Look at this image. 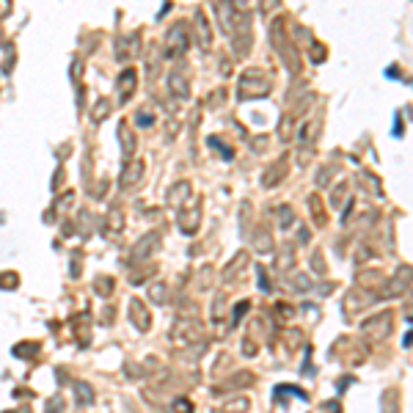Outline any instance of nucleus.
Returning a JSON list of instances; mask_svg holds the SVG:
<instances>
[{"label": "nucleus", "instance_id": "35", "mask_svg": "<svg viewBox=\"0 0 413 413\" xmlns=\"http://www.w3.org/2000/svg\"><path fill=\"white\" fill-rule=\"evenodd\" d=\"M19 287V279H17V276L14 273H0V289H17Z\"/></svg>", "mask_w": 413, "mask_h": 413}, {"label": "nucleus", "instance_id": "1", "mask_svg": "<svg viewBox=\"0 0 413 413\" xmlns=\"http://www.w3.org/2000/svg\"><path fill=\"white\" fill-rule=\"evenodd\" d=\"M212 9H215V17H218L223 33H229V39L251 33V17H248V11H237L232 0H212Z\"/></svg>", "mask_w": 413, "mask_h": 413}, {"label": "nucleus", "instance_id": "9", "mask_svg": "<svg viewBox=\"0 0 413 413\" xmlns=\"http://www.w3.org/2000/svg\"><path fill=\"white\" fill-rule=\"evenodd\" d=\"M408 287H410V267L405 265V267H399L397 273L383 284L380 297H397V295H405V292H408Z\"/></svg>", "mask_w": 413, "mask_h": 413}, {"label": "nucleus", "instance_id": "10", "mask_svg": "<svg viewBox=\"0 0 413 413\" xmlns=\"http://www.w3.org/2000/svg\"><path fill=\"white\" fill-rule=\"evenodd\" d=\"M201 212H204V209H201V201L193 204V207H187V209H182L179 212V232L193 237L196 232H199V226H201Z\"/></svg>", "mask_w": 413, "mask_h": 413}, {"label": "nucleus", "instance_id": "3", "mask_svg": "<svg viewBox=\"0 0 413 413\" xmlns=\"http://www.w3.org/2000/svg\"><path fill=\"white\" fill-rule=\"evenodd\" d=\"M273 89V80L270 74L259 72V69H245L240 74V86H237V97L240 99H262L267 97Z\"/></svg>", "mask_w": 413, "mask_h": 413}, {"label": "nucleus", "instance_id": "19", "mask_svg": "<svg viewBox=\"0 0 413 413\" xmlns=\"http://www.w3.org/2000/svg\"><path fill=\"white\" fill-rule=\"evenodd\" d=\"M196 28H199V42L204 50L212 47V31H209V19L204 17V11H196Z\"/></svg>", "mask_w": 413, "mask_h": 413}, {"label": "nucleus", "instance_id": "21", "mask_svg": "<svg viewBox=\"0 0 413 413\" xmlns=\"http://www.w3.org/2000/svg\"><path fill=\"white\" fill-rule=\"evenodd\" d=\"M74 394H77V405L80 408H89V405H94V389L89 383L77 380L74 383Z\"/></svg>", "mask_w": 413, "mask_h": 413}, {"label": "nucleus", "instance_id": "48", "mask_svg": "<svg viewBox=\"0 0 413 413\" xmlns=\"http://www.w3.org/2000/svg\"><path fill=\"white\" fill-rule=\"evenodd\" d=\"M61 402H64V399L56 397V399H52V405H47V413H61Z\"/></svg>", "mask_w": 413, "mask_h": 413}, {"label": "nucleus", "instance_id": "39", "mask_svg": "<svg viewBox=\"0 0 413 413\" xmlns=\"http://www.w3.org/2000/svg\"><path fill=\"white\" fill-rule=\"evenodd\" d=\"M135 124H141V127H152L154 124V116L149 111H141V113H135Z\"/></svg>", "mask_w": 413, "mask_h": 413}, {"label": "nucleus", "instance_id": "32", "mask_svg": "<svg viewBox=\"0 0 413 413\" xmlns=\"http://www.w3.org/2000/svg\"><path fill=\"white\" fill-rule=\"evenodd\" d=\"M292 223H295L292 207H281V209H279V226H281V229H289Z\"/></svg>", "mask_w": 413, "mask_h": 413}, {"label": "nucleus", "instance_id": "5", "mask_svg": "<svg viewBox=\"0 0 413 413\" xmlns=\"http://www.w3.org/2000/svg\"><path fill=\"white\" fill-rule=\"evenodd\" d=\"M187 44H190V36H187V25L185 22H174L171 28L166 33V42H162V52H166V58H177L182 52L187 50Z\"/></svg>", "mask_w": 413, "mask_h": 413}, {"label": "nucleus", "instance_id": "29", "mask_svg": "<svg viewBox=\"0 0 413 413\" xmlns=\"http://www.w3.org/2000/svg\"><path fill=\"white\" fill-rule=\"evenodd\" d=\"M166 292H168V287H166L162 281H154L152 287H149V297H152L154 303H166V300H168Z\"/></svg>", "mask_w": 413, "mask_h": 413}, {"label": "nucleus", "instance_id": "13", "mask_svg": "<svg viewBox=\"0 0 413 413\" xmlns=\"http://www.w3.org/2000/svg\"><path fill=\"white\" fill-rule=\"evenodd\" d=\"M116 89H119L121 102H127V99L135 94V89H138V72H135V69H124L116 77Z\"/></svg>", "mask_w": 413, "mask_h": 413}, {"label": "nucleus", "instance_id": "23", "mask_svg": "<svg viewBox=\"0 0 413 413\" xmlns=\"http://www.w3.org/2000/svg\"><path fill=\"white\" fill-rule=\"evenodd\" d=\"M107 234H121V229H124V215H121V209H111L107 212Z\"/></svg>", "mask_w": 413, "mask_h": 413}, {"label": "nucleus", "instance_id": "2", "mask_svg": "<svg viewBox=\"0 0 413 413\" xmlns=\"http://www.w3.org/2000/svg\"><path fill=\"white\" fill-rule=\"evenodd\" d=\"M270 44H273V50L279 52V58L284 61V66L289 72H295V74L300 72V58H297L292 39L284 31V19H273V25H270Z\"/></svg>", "mask_w": 413, "mask_h": 413}, {"label": "nucleus", "instance_id": "44", "mask_svg": "<svg viewBox=\"0 0 413 413\" xmlns=\"http://www.w3.org/2000/svg\"><path fill=\"white\" fill-rule=\"evenodd\" d=\"M279 3H281V0H259V9L265 11V14H270L273 9H279Z\"/></svg>", "mask_w": 413, "mask_h": 413}, {"label": "nucleus", "instance_id": "16", "mask_svg": "<svg viewBox=\"0 0 413 413\" xmlns=\"http://www.w3.org/2000/svg\"><path fill=\"white\" fill-rule=\"evenodd\" d=\"M141 177H144V162H141V160H130V162H127V168L121 171L119 185L121 187H132Z\"/></svg>", "mask_w": 413, "mask_h": 413}, {"label": "nucleus", "instance_id": "47", "mask_svg": "<svg viewBox=\"0 0 413 413\" xmlns=\"http://www.w3.org/2000/svg\"><path fill=\"white\" fill-rule=\"evenodd\" d=\"M242 353H245V355H256V344L251 339H245V342H242Z\"/></svg>", "mask_w": 413, "mask_h": 413}, {"label": "nucleus", "instance_id": "4", "mask_svg": "<svg viewBox=\"0 0 413 413\" xmlns=\"http://www.w3.org/2000/svg\"><path fill=\"white\" fill-rule=\"evenodd\" d=\"M391 331H394V314H391V311H380V314H375V317L361 322V334L367 336L369 342L389 339Z\"/></svg>", "mask_w": 413, "mask_h": 413}, {"label": "nucleus", "instance_id": "28", "mask_svg": "<svg viewBox=\"0 0 413 413\" xmlns=\"http://www.w3.org/2000/svg\"><path fill=\"white\" fill-rule=\"evenodd\" d=\"M248 408H251L248 397H237V399H232V402H226L223 413H248Z\"/></svg>", "mask_w": 413, "mask_h": 413}, {"label": "nucleus", "instance_id": "11", "mask_svg": "<svg viewBox=\"0 0 413 413\" xmlns=\"http://www.w3.org/2000/svg\"><path fill=\"white\" fill-rule=\"evenodd\" d=\"M248 251H240V254H234V259L229 262L226 267H223V273H221V279L226 281V284H234V281H240V276H242V270L248 267Z\"/></svg>", "mask_w": 413, "mask_h": 413}, {"label": "nucleus", "instance_id": "6", "mask_svg": "<svg viewBox=\"0 0 413 413\" xmlns=\"http://www.w3.org/2000/svg\"><path fill=\"white\" fill-rule=\"evenodd\" d=\"M171 339H174V342H182V344L204 342V331H201V325L196 322V320H190V317H182V320L174 322Z\"/></svg>", "mask_w": 413, "mask_h": 413}, {"label": "nucleus", "instance_id": "20", "mask_svg": "<svg viewBox=\"0 0 413 413\" xmlns=\"http://www.w3.org/2000/svg\"><path fill=\"white\" fill-rule=\"evenodd\" d=\"M254 251L256 254H270L273 251V237H270L267 229H259V232L254 234Z\"/></svg>", "mask_w": 413, "mask_h": 413}, {"label": "nucleus", "instance_id": "34", "mask_svg": "<svg viewBox=\"0 0 413 413\" xmlns=\"http://www.w3.org/2000/svg\"><path fill=\"white\" fill-rule=\"evenodd\" d=\"M254 380V375L251 372H240L237 377H232V380H226V389H237V386H245V383H251Z\"/></svg>", "mask_w": 413, "mask_h": 413}, {"label": "nucleus", "instance_id": "40", "mask_svg": "<svg viewBox=\"0 0 413 413\" xmlns=\"http://www.w3.org/2000/svg\"><path fill=\"white\" fill-rule=\"evenodd\" d=\"M344 196H347V185H339V187L334 190V196H331V204H334V207H339L342 201H344Z\"/></svg>", "mask_w": 413, "mask_h": 413}, {"label": "nucleus", "instance_id": "24", "mask_svg": "<svg viewBox=\"0 0 413 413\" xmlns=\"http://www.w3.org/2000/svg\"><path fill=\"white\" fill-rule=\"evenodd\" d=\"M292 132H295V113H287L279 124V138L281 141H292Z\"/></svg>", "mask_w": 413, "mask_h": 413}, {"label": "nucleus", "instance_id": "27", "mask_svg": "<svg viewBox=\"0 0 413 413\" xmlns=\"http://www.w3.org/2000/svg\"><path fill=\"white\" fill-rule=\"evenodd\" d=\"M168 413H193V402L187 397H177L168 405Z\"/></svg>", "mask_w": 413, "mask_h": 413}, {"label": "nucleus", "instance_id": "8", "mask_svg": "<svg viewBox=\"0 0 413 413\" xmlns=\"http://www.w3.org/2000/svg\"><path fill=\"white\" fill-rule=\"evenodd\" d=\"M375 297H377V295H369L367 289H350V292L344 295V303H342L344 317L350 320L355 311H364L367 306H372V303H375Z\"/></svg>", "mask_w": 413, "mask_h": 413}, {"label": "nucleus", "instance_id": "36", "mask_svg": "<svg viewBox=\"0 0 413 413\" xmlns=\"http://www.w3.org/2000/svg\"><path fill=\"white\" fill-rule=\"evenodd\" d=\"M207 144L212 146V149H221V154H223L226 160H232V157H234V149H232V146H223V144H221V138H209Z\"/></svg>", "mask_w": 413, "mask_h": 413}, {"label": "nucleus", "instance_id": "50", "mask_svg": "<svg viewBox=\"0 0 413 413\" xmlns=\"http://www.w3.org/2000/svg\"><path fill=\"white\" fill-rule=\"evenodd\" d=\"M6 413H17V410H6Z\"/></svg>", "mask_w": 413, "mask_h": 413}, {"label": "nucleus", "instance_id": "17", "mask_svg": "<svg viewBox=\"0 0 413 413\" xmlns=\"http://www.w3.org/2000/svg\"><path fill=\"white\" fill-rule=\"evenodd\" d=\"M130 314H132V322H135V328H138V331H144V334H146V331L152 328V320H149V311H146V306L138 300V297H135V300L130 303Z\"/></svg>", "mask_w": 413, "mask_h": 413}, {"label": "nucleus", "instance_id": "26", "mask_svg": "<svg viewBox=\"0 0 413 413\" xmlns=\"http://www.w3.org/2000/svg\"><path fill=\"white\" fill-rule=\"evenodd\" d=\"M107 113H111V99H107V97H99L97 105H94V111H91V119H94V121H105Z\"/></svg>", "mask_w": 413, "mask_h": 413}, {"label": "nucleus", "instance_id": "30", "mask_svg": "<svg viewBox=\"0 0 413 413\" xmlns=\"http://www.w3.org/2000/svg\"><path fill=\"white\" fill-rule=\"evenodd\" d=\"M309 209H311V215L317 218V226H322V223H325V212H322V201L317 199V196H311V199H309Z\"/></svg>", "mask_w": 413, "mask_h": 413}, {"label": "nucleus", "instance_id": "45", "mask_svg": "<svg viewBox=\"0 0 413 413\" xmlns=\"http://www.w3.org/2000/svg\"><path fill=\"white\" fill-rule=\"evenodd\" d=\"M256 279H259V287L265 289V292H270V281H267V276H265V267L256 270Z\"/></svg>", "mask_w": 413, "mask_h": 413}, {"label": "nucleus", "instance_id": "38", "mask_svg": "<svg viewBox=\"0 0 413 413\" xmlns=\"http://www.w3.org/2000/svg\"><path fill=\"white\" fill-rule=\"evenodd\" d=\"M39 353V344H17L14 355H36Z\"/></svg>", "mask_w": 413, "mask_h": 413}, {"label": "nucleus", "instance_id": "25", "mask_svg": "<svg viewBox=\"0 0 413 413\" xmlns=\"http://www.w3.org/2000/svg\"><path fill=\"white\" fill-rule=\"evenodd\" d=\"M289 284H292L297 292H309V289H314V281H311L306 273H292V276H289Z\"/></svg>", "mask_w": 413, "mask_h": 413}, {"label": "nucleus", "instance_id": "43", "mask_svg": "<svg viewBox=\"0 0 413 413\" xmlns=\"http://www.w3.org/2000/svg\"><path fill=\"white\" fill-rule=\"evenodd\" d=\"M72 201H74V193H72V190H66V193H64V196H61V199L56 201V207H58V209H66V207L72 204Z\"/></svg>", "mask_w": 413, "mask_h": 413}, {"label": "nucleus", "instance_id": "49", "mask_svg": "<svg viewBox=\"0 0 413 413\" xmlns=\"http://www.w3.org/2000/svg\"><path fill=\"white\" fill-rule=\"evenodd\" d=\"M311 265H317V270H320V273L325 270V262H322V256H320V254H311Z\"/></svg>", "mask_w": 413, "mask_h": 413}, {"label": "nucleus", "instance_id": "14", "mask_svg": "<svg viewBox=\"0 0 413 413\" xmlns=\"http://www.w3.org/2000/svg\"><path fill=\"white\" fill-rule=\"evenodd\" d=\"M168 89H171V94H174V97H179V99L190 97V83H187V77L179 69H174L171 74H168Z\"/></svg>", "mask_w": 413, "mask_h": 413}, {"label": "nucleus", "instance_id": "42", "mask_svg": "<svg viewBox=\"0 0 413 413\" xmlns=\"http://www.w3.org/2000/svg\"><path fill=\"white\" fill-rule=\"evenodd\" d=\"M311 61H317V64H322V61H325V47L322 44L311 42Z\"/></svg>", "mask_w": 413, "mask_h": 413}, {"label": "nucleus", "instance_id": "46", "mask_svg": "<svg viewBox=\"0 0 413 413\" xmlns=\"http://www.w3.org/2000/svg\"><path fill=\"white\" fill-rule=\"evenodd\" d=\"M11 66H14V44H9V61H3L6 72H11Z\"/></svg>", "mask_w": 413, "mask_h": 413}, {"label": "nucleus", "instance_id": "22", "mask_svg": "<svg viewBox=\"0 0 413 413\" xmlns=\"http://www.w3.org/2000/svg\"><path fill=\"white\" fill-rule=\"evenodd\" d=\"M295 262V245L292 242H287V245L281 248V254L276 256V270H289Z\"/></svg>", "mask_w": 413, "mask_h": 413}, {"label": "nucleus", "instance_id": "18", "mask_svg": "<svg viewBox=\"0 0 413 413\" xmlns=\"http://www.w3.org/2000/svg\"><path fill=\"white\" fill-rule=\"evenodd\" d=\"M119 138H121V154H124V157H132L135 154V135H132L127 121H119Z\"/></svg>", "mask_w": 413, "mask_h": 413}, {"label": "nucleus", "instance_id": "31", "mask_svg": "<svg viewBox=\"0 0 413 413\" xmlns=\"http://www.w3.org/2000/svg\"><path fill=\"white\" fill-rule=\"evenodd\" d=\"M94 289H97V292L102 295V297H107V295L113 292V279H111V276H102V279H97V281H94Z\"/></svg>", "mask_w": 413, "mask_h": 413}, {"label": "nucleus", "instance_id": "41", "mask_svg": "<svg viewBox=\"0 0 413 413\" xmlns=\"http://www.w3.org/2000/svg\"><path fill=\"white\" fill-rule=\"evenodd\" d=\"M223 295H215V306H212V320H223Z\"/></svg>", "mask_w": 413, "mask_h": 413}, {"label": "nucleus", "instance_id": "15", "mask_svg": "<svg viewBox=\"0 0 413 413\" xmlns=\"http://www.w3.org/2000/svg\"><path fill=\"white\" fill-rule=\"evenodd\" d=\"M187 199H190V182H177V185H171V190L166 193L168 207H182Z\"/></svg>", "mask_w": 413, "mask_h": 413}, {"label": "nucleus", "instance_id": "33", "mask_svg": "<svg viewBox=\"0 0 413 413\" xmlns=\"http://www.w3.org/2000/svg\"><path fill=\"white\" fill-rule=\"evenodd\" d=\"M248 309H251V303H248V300H240V303H237V306H234V311H232V325H237V322H240L242 317L248 314Z\"/></svg>", "mask_w": 413, "mask_h": 413}, {"label": "nucleus", "instance_id": "12", "mask_svg": "<svg viewBox=\"0 0 413 413\" xmlns=\"http://www.w3.org/2000/svg\"><path fill=\"white\" fill-rule=\"evenodd\" d=\"M287 171H289V160H287V157L276 160L273 166H270L267 171L262 174V185H265V187H279L281 179L287 177Z\"/></svg>", "mask_w": 413, "mask_h": 413}, {"label": "nucleus", "instance_id": "37", "mask_svg": "<svg viewBox=\"0 0 413 413\" xmlns=\"http://www.w3.org/2000/svg\"><path fill=\"white\" fill-rule=\"evenodd\" d=\"M358 284H361V287H369V284H383V279L375 273V270H367L364 276H358Z\"/></svg>", "mask_w": 413, "mask_h": 413}, {"label": "nucleus", "instance_id": "7", "mask_svg": "<svg viewBox=\"0 0 413 413\" xmlns=\"http://www.w3.org/2000/svg\"><path fill=\"white\" fill-rule=\"evenodd\" d=\"M160 242H162V237H160L157 229H154V232H149V234H144V237H141V240L132 245L130 262H146L149 256H152V254L160 248Z\"/></svg>", "mask_w": 413, "mask_h": 413}]
</instances>
